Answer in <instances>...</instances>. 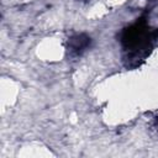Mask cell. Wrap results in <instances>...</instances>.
Returning <instances> with one entry per match:
<instances>
[{
    "mask_svg": "<svg viewBox=\"0 0 158 158\" xmlns=\"http://www.w3.org/2000/svg\"><path fill=\"white\" fill-rule=\"evenodd\" d=\"M88 44V38L84 36H77L75 38L72 40V51L79 53L80 51H83V48H85Z\"/></svg>",
    "mask_w": 158,
    "mask_h": 158,
    "instance_id": "6da1fadb",
    "label": "cell"
}]
</instances>
